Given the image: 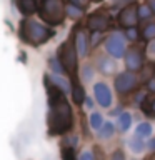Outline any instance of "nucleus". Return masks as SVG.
I'll return each mask as SVG.
<instances>
[{
  "label": "nucleus",
  "instance_id": "obj_25",
  "mask_svg": "<svg viewBox=\"0 0 155 160\" xmlns=\"http://www.w3.org/2000/svg\"><path fill=\"white\" fill-rule=\"evenodd\" d=\"M82 77H83V80H92L93 70H92V67H90V65H83V68H82Z\"/></svg>",
  "mask_w": 155,
  "mask_h": 160
},
{
  "label": "nucleus",
  "instance_id": "obj_4",
  "mask_svg": "<svg viewBox=\"0 0 155 160\" xmlns=\"http://www.w3.org/2000/svg\"><path fill=\"white\" fill-rule=\"evenodd\" d=\"M77 55H78V52H77L75 43L72 42V38L60 45L58 58H60V62H62L63 68L67 70V72H70V73H73L75 68H77Z\"/></svg>",
  "mask_w": 155,
  "mask_h": 160
},
{
  "label": "nucleus",
  "instance_id": "obj_8",
  "mask_svg": "<svg viewBox=\"0 0 155 160\" xmlns=\"http://www.w3.org/2000/svg\"><path fill=\"white\" fill-rule=\"evenodd\" d=\"M105 50H107L113 58H122L123 53H125V43L118 35H112V37L107 38V42H105Z\"/></svg>",
  "mask_w": 155,
  "mask_h": 160
},
{
  "label": "nucleus",
  "instance_id": "obj_22",
  "mask_svg": "<svg viewBox=\"0 0 155 160\" xmlns=\"http://www.w3.org/2000/svg\"><path fill=\"white\" fill-rule=\"evenodd\" d=\"M50 67H52V68L55 70V73H57V75H62V73L65 72V68H63L62 62H57L55 58H52V60H50Z\"/></svg>",
  "mask_w": 155,
  "mask_h": 160
},
{
  "label": "nucleus",
  "instance_id": "obj_34",
  "mask_svg": "<svg viewBox=\"0 0 155 160\" xmlns=\"http://www.w3.org/2000/svg\"><path fill=\"white\" fill-rule=\"evenodd\" d=\"M150 8H152L153 12H155V2H153V0H152V2H150Z\"/></svg>",
  "mask_w": 155,
  "mask_h": 160
},
{
  "label": "nucleus",
  "instance_id": "obj_18",
  "mask_svg": "<svg viewBox=\"0 0 155 160\" xmlns=\"http://www.w3.org/2000/svg\"><path fill=\"white\" fill-rule=\"evenodd\" d=\"M72 98H73V102L75 103H83L85 102V92H83V88L80 87L78 83H75V87H73V90H72Z\"/></svg>",
  "mask_w": 155,
  "mask_h": 160
},
{
  "label": "nucleus",
  "instance_id": "obj_6",
  "mask_svg": "<svg viewBox=\"0 0 155 160\" xmlns=\"http://www.w3.org/2000/svg\"><path fill=\"white\" fill-rule=\"evenodd\" d=\"M93 93H95V100L98 102L100 107L108 108L112 105V92H110L108 85L103 82H98L93 85Z\"/></svg>",
  "mask_w": 155,
  "mask_h": 160
},
{
  "label": "nucleus",
  "instance_id": "obj_26",
  "mask_svg": "<svg viewBox=\"0 0 155 160\" xmlns=\"http://www.w3.org/2000/svg\"><path fill=\"white\" fill-rule=\"evenodd\" d=\"M143 37L148 40L155 38V25H147V28L143 30Z\"/></svg>",
  "mask_w": 155,
  "mask_h": 160
},
{
  "label": "nucleus",
  "instance_id": "obj_29",
  "mask_svg": "<svg viewBox=\"0 0 155 160\" xmlns=\"http://www.w3.org/2000/svg\"><path fill=\"white\" fill-rule=\"evenodd\" d=\"M80 160H95V158H93V153L90 152V150H85V152H82V155H80Z\"/></svg>",
  "mask_w": 155,
  "mask_h": 160
},
{
  "label": "nucleus",
  "instance_id": "obj_11",
  "mask_svg": "<svg viewBox=\"0 0 155 160\" xmlns=\"http://www.w3.org/2000/svg\"><path fill=\"white\" fill-rule=\"evenodd\" d=\"M75 47H77L78 55H83L85 57L88 53V37L82 28H78L77 33H75Z\"/></svg>",
  "mask_w": 155,
  "mask_h": 160
},
{
  "label": "nucleus",
  "instance_id": "obj_20",
  "mask_svg": "<svg viewBox=\"0 0 155 160\" xmlns=\"http://www.w3.org/2000/svg\"><path fill=\"white\" fill-rule=\"evenodd\" d=\"M53 80V83L57 85V87L62 90V92H65V93H68L70 92V87H68V82L65 78H62V77H58V75H55V77L52 78Z\"/></svg>",
  "mask_w": 155,
  "mask_h": 160
},
{
  "label": "nucleus",
  "instance_id": "obj_5",
  "mask_svg": "<svg viewBox=\"0 0 155 160\" xmlns=\"http://www.w3.org/2000/svg\"><path fill=\"white\" fill-rule=\"evenodd\" d=\"M135 85H137V77L132 72H122L115 78V88L120 93H128L135 88Z\"/></svg>",
  "mask_w": 155,
  "mask_h": 160
},
{
  "label": "nucleus",
  "instance_id": "obj_16",
  "mask_svg": "<svg viewBox=\"0 0 155 160\" xmlns=\"http://www.w3.org/2000/svg\"><path fill=\"white\" fill-rule=\"evenodd\" d=\"M113 132H115L113 123H112V122H105V123H103V127L98 130V137H100V138H103V140H107V138H110V137L113 135Z\"/></svg>",
  "mask_w": 155,
  "mask_h": 160
},
{
  "label": "nucleus",
  "instance_id": "obj_2",
  "mask_svg": "<svg viewBox=\"0 0 155 160\" xmlns=\"http://www.w3.org/2000/svg\"><path fill=\"white\" fill-rule=\"evenodd\" d=\"M52 35H53V32L48 27L35 22V20H32V18L23 20L22 25H20V38H22L25 43L40 45V43L50 40Z\"/></svg>",
  "mask_w": 155,
  "mask_h": 160
},
{
  "label": "nucleus",
  "instance_id": "obj_15",
  "mask_svg": "<svg viewBox=\"0 0 155 160\" xmlns=\"http://www.w3.org/2000/svg\"><path fill=\"white\" fill-rule=\"evenodd\" d=\"M130 125H132V115L128 112L120 113V117H118V130L120 132H127L130 128Z\"/></svg>",
  "mask_w": 155,
  "mask_h": 160
},
{
  "label": "nucleus",
  "instance_id": "obj_33",
  "mask_svg": "<svg viewBox=\"0 0 155 160\" xmlns=\"http://www.w3.org/2000/svg\"><path fill=\"white\" fill-rule=\"evenodd\" d=\"M85 103H87V108H92L93 107V103H92V100H90V98H85Z\"/></svg>",
  "mask_w": 155,
  "mask_h": 160
},
{
  "label": "nucleus",
  "instance_id": "obj_35",
  "mask_svg": "<svg viewBox=\"0 0 155 160\" xmlns=\"http://www.w3.org/2000/svg\"><path fill=\"white\" fill-rule=\"evenodd\" d=\"M153 160H155V158H153Z\"/></svg>",
  "mask_w": 155,
  "mask_h": 160
},
{
  "label": "nucleus",
  "instance_id": "obj_10",
  "mask_svg": "<svg viewBox=\"0 0 155 160\" xmlns=\"http://www.w3.org/2000/svg\"><path fill=\"white\" fill-rule=\"evenodd\" d=\"M125 63H127V68L130 72H135V70L142 68V52L137 47H132L127 50V55H125Z\"/></svg>",
  "mask_w": 155,
  "mask_h": 160
},
{
  "label": "nucleus",
  "instance_id": "obj_21",
  "mask_svg": "<svg viewBox=\"0 0 155 160\" xmlns=\"http://www.w3.org/2000/svg\"><path fill=\"white\" fill-rule=\"evenodd\" d=\"M67 15L68 17H72V18H77V17H80L82 15V8L80 7H77V5H73V3H70V5H67Z\"/></svg>",
  "mask_w": 155,
  "mask_h": 160
},
{
  "label": "nucleus",
  "instance_id": "obj_27",
  "mask_svg": "<svg viewBox=\"0 0 155 160\" xmlns=\"http://www.w3.org/2000/svg\"><path fill=\"white\" fill-rule=\"evenodd\" d=\"M125 35H127V37L130 38V40H135L138 37V30L135 28V27H132V28H127L125 30Z\"/></svg>",
  "mask_w": 155,
  "mask_h": 160
},
{
  "label": "nucleus",
  "instance_id": "obj_3",
  "mask_svg": "<svg viewBox=\"0 0 155 160\" xmlns=\"http://www.w3.org/2000/svg\"><path fill=\"white\" fill-rule=\"evenodd\" d=\"M67 13L62 0H43L42 7H40V15L47 23L50 25H57L62 23V20Z\"/></svg>",
  "mask_w": 155,
  "mask_h": 160
},
{
  "label": "nucleus",
  "instance_id": "obj_31",
  "mask_svg": "<svg viewBox=\"0 0 155 160\" xmlns=\"http://www.w3.org/2000/svg\"><path fill=\"white\" fill-rule=\"evenodd\" d=\"M148 148L152 150V152H155V138H152V140L148 142Z\"/></svg>",
  "mask_w": 155,
  "mask_h": 160
},
{
  "label": "nucleus",
  "instance_id": "obj_13",
  "mask_svg": "<svg viewBox=\"0 0 155 160\" xmlns=\"http://www.w3.org/2000/svg\"><path fill=\"white\" fill-rule=\"evenodd\" d=\"M18 8L23 15L35 13V10H37V7H35V0H18Z\"/></svg>",
  "mask_w": 155,
  "mask_h": 160
},
{
  "label": "nucleus",
  "instance_id": "obj_17",
  "mask_svg": "<svg viewBox=\"0 0 155 160\" xmlns=\"http://www.w3.org/2000/svg\"><path fill=\"white\" fill-rule=\"evenodd\" d=\"M90 127H92L93 130H97V132L103 127V117H102V113L93 112L92 115H90Z\"/></svg>",
  "mask_w": 155,
  "mask_h": 160
},
{
  "label": "nucleus",
  "instance_id": "obj_9",
  "mask_svg": "<svg viewBox=\"0 0 155 160\" xmlns=\"http://www.w3.org/2000/svg\"><path fill=\"white\" fill-rule=\"evenodd\" d=\"M88 28H92L93 32H102V30H107L110 27V18L102 12H93L88 17Z\"/></svg>",
  "mask_w": 155,
  "mask_h": 160
},
{
  "label": "nucleus",
  "instance_id": "obj_32",
  "mask_svg": "<svg viewBox=\"0 0 155 160\" xmlns=\"http://www.w3.org/2000/svg\"><path fill=\"white\" fill-rule=\"evenodd\" d=\"M98 38H100V32H98V33H97V32H95V33H93V40H92V43L95 45V43H97V42H98Z\"/></svg>",
  "mask_w": 155,
  "mask_h": 160
},
{
  "label": "nucleus",
  "instance_id": "obj_30",
  "mask_svg": "<svg viewBox=\"0 0 155 160\" xmlns=\"http://www.w3.org/2000/svg\"><path fill=\"white\" fill-rule=\"evenodd\" d=\"M147 52L150 53V55H155V38H152L148 42V45H147Z\"/></svg>",
  "mask_w": 155,
  "mask_h": 160
},
{
  "label": "nucleus",
  "instance_id": "obj_14",
  "mask_svg": "<svg viewBox=\"0 0 155 160\" xmlns=\"http://www.w3.org/2000/svg\"><path fill=\"white\" fill-rule=\"evenodd\" d=\"M152 135V125L147 123V122H142L137 125V128H135V137L138 138H145V137H150Z\"/></svg>",
  "mask_w": 155,
  "mask_h": 160
},
{
  "label": "nucleus",
  "instance_id": "obj_7",
  "mask_svg": "<svg viewBox=\"0 0 155 160\" xmlns=\"http://www.w3.org/2000/svg\"><path fill=\"white\" fill-rule=\"evenodd\" d=\"M138 22V8L135 7V5H128V7H125L122 12L118 15V23L122 25V27H127V28H132L135 27Z\"/></svg>",
  "mask_w": 155,
  "mask_h": 160
},
{
  "label": "nucleus",
  "instance_id": "obj_23",
  "mask_svg": "<svg viewBox=\"0 0 155 160\" xmlns=\"http://www.w3.org/2000/svg\"><path fill=\"white\" fill-rule=\"evenodd\" d=\"M152 15V8L147 7V5H142L138 7V18H148Z\"/></svg>",
  "mask_w": 155,
  "mask_h": 160
},
{
  "label": "nucleus",
  "instance_id": "obj_19",
  "mask_svg": "<svg viewBox=\"0 0 155 160\" xmlns=\"http://www.w3.org/2000/svg\"><path fill=\"white\" fill-rule=\"evenodd\" d=\"M128 147H130V150H132V152H135V153H140V152H143L145 143L142 142V138L133 137V138H130V140H128Z\"/></svg>",
  "mask_w": 155,
  "mask_h": 160
},
{
  "label": "nucleus",
  "instance_id": "obj_24",
  "mask_svg": "<svg viewBox=\"0 0 155 160\" xmlns=\"http://www.w3.org/2000/svg\"><path fill=\"white\" fill-rule=\"evenodd\" d=\"M62 160H77L75 158V153H73V148L65 147L62 150Z\"/></svg>",
  "mask_w": 155,
  "mask_h": 160
},
{
  "label": "nucleus",
  "instance_id": "obj_28",
  "mask_svg": "<svg viewBox=\"0 0 155 160\" xmlns=\"http://www.w3.org/2000/svg\"><path fill=\"white\" fill-rule=\"evenodd\" d=\"M112 160H125V153L122 150H115L112 153Z\"/></svg>",
  "mask_w": 155,
  "mask_h": 160
},
{
  "label": "nucleus",
  "instance_id": "obj_1",
  "mask_svg": "<svg viewBox=\"0 0 155 160\" xmlns=\"http://www.w3.org/2000/svg\"><path fill=\"white\" fill-rule=\"evenodd\" d=\"M43 83L48 88V103H50V113H48V132L50 135H62L67 133L73 125V113L68 102L65 100L63 93L57 85L50 83V78L45 75Z\"/></svg>",
  "mask_w": 155,
  "mask_h": 160
},
{
  "label": "nucleus",
  "instance_id": "obj_12",
  "mask_svg": "<svg viewBox=\"0 0 155 160\" xmlns=\"http://www.w3.org/2000/svg\"><path fill=\"white\" fill-rule=\"evenodd\" d=\"M98 70L105 75H110L115 70V63L112 62L110 57H100L98 58Z\"/></svg>",
  "mask_w": 155,
  "mask_h": 160
}]
</instances>
